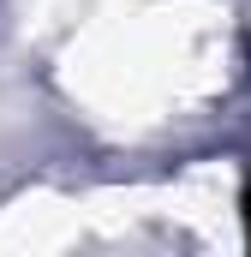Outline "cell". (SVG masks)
Instances as JSON below:
<instances>
[{
	"instance_id": "6da1fadb",
	"label": "cell",
	"mask_w": 251,
	"mask_h": 257,
	"mask_svg": "<svg viewBox=\"0 0 251 257\" xmlns=\"http://www.w3.org/2000/svg\"><path fill=\"white\" fill-rule=\"evenodd\" d=\"M239 209H245V239H251V180H245V197H239Z\"/></svg>"
}]
</instances>
